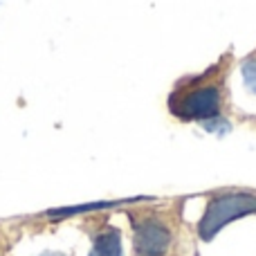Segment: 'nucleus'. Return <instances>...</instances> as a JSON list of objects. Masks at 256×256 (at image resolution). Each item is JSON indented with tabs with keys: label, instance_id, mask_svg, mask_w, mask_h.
<instances>
[{
	"label": "nucleus",
	"instance_id": "1",
	"mask_svg": "<svg viewBox=\"0 0 256 256\" xmlns=\"http://www.w3.org/2000/svg\"><path fill=\"white\" fill-rule=\"evenodd\" d=\"M234 66V54L227 50L207 70L178 79L166 97L168 112L182 124H200L218 135L230 130V76Z\"/></svg>",
	"mask_w": 256,
	"mask_h": 256
},
{
	"label": "nucleus",
	"instance_id": "7",
	"mask_svg": "<svg viewBox=\"0 0 256 256\" xmlns=\"http://www.w3.org/2000/svg\"><path fill=\"white\" fill-rule=\"evenodd\" d=\"M40 256H70V254H66V252H52V250H50V252H43Z\"/></svg>",
	"mask_w": 256,
	"mask_h": 256
},
{
	"label": "nucleus",
	"instance_id": "6",
	"mask_svg": "<svg viewBox=\"0 0 256 256\" xmlns=\"http://www.w3.org/2000/svg\"><path fill=\"white\" fill-rule=\"evenodd\" d=\"M14 240H16V236H12L2 225H0V256H12Z\"/></svg>",
	"mask_w": 256,
	"mask_h": 256
},
{
	"label": "nucleus",
	"instance_id": "4",
	"mask_svg": "<svg viewBox=\"0 0 256 256\" xmlns=\"http://www.w3.org/2000/svg\"><path fill=\"white\" fill-rule=\"evenodd\" d=\"M76 225L90 238L88 256H126L122 227H117L110 220V214L108 212L84 214L76 220Z\"/></svg>",
	"mask_w": 256,
	"mask_h": 256
},
{
	"label": "nucleus",
	"instance_id": "2",
	"mask_svg": "<svg viewBox=\"0 0 256 256\" xmlns=\"http://www.w3.org/2000/svg\"><path fill=\"white\" fill-rule=\"evenodd\" d=\"M186 200H150L122 209L128 220L130 256H191L194 234L184 220Z\"/></svg>",
	"mask_w": 256,
	"mask_h": 256
},
{
	"label": "nucleus",
	"instance_id": "3",
	"mask_svg": "<svg viewBox=\"0 0 256 256\" xmlns=\"http://www.w3.org/2000/svg\"><path fill=\"white\" fill-rule=\"evenodd\" d=\"M202 216L194 222L191 234L202 243L214 240L230 222L256 216V189H216L200 196Z\"/></svg>",
	"mask_w": 256,
	"mask_h": 256
},
{
	"label": "nucleus",
	"instance_id": "5",
	"mask_svg": "<svg viewBox=\"0 0 256 256\" xmlns=\"http://www.w3.org/2000/svg\"><path fill=\"white\" fill-rule=\"evenodd\" d=\"M238 74H240V86L248 92V97L256 99V52L248 54L238 63Z\"/></svg>",
	"mask_w": 256,
	"mask_h": 256
}]
</instances>
